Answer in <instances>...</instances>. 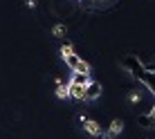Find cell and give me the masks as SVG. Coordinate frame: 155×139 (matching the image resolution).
<instances>
[{
	"instance_id": "obj_3",
	"label": "cell",
	"mask_w": 155,
	"mask_h": 139,
	"mask_svg": "<svg viewBox=\"0 0 155 139\" xmlns=\"http://www.w3.org/2000/svg\"><path fill=\"white\" fill-rule=\"evenodd\" d=\"M99 97H101V83L90 81L88 85H85V94H83V99H85V101H94V99H99Z\"/></svg>"
},
{
	"instance_id": "obj_10",
	"label": "cell",
	"mask_w": 155,
	"mask_h": 139,
	"mask_svg": "<svg viewBox=\"0 0 155 139\" xmlns=\"http://www.w3.org/2000/svg\"><path fill=\"white\" fill-rule=\"evenodd\" d=\"M54 34H56V36H63V34H65V27H63V25H58V27L54 29Z\"/></svg>"
},
{
	"instance_id": "obj_8",
	"label": "cell",
	"mask_w": 155,
	"mask_h": 139,
	"mask_svg": "<svg viewBox=\"0 0 155 139\" xmlns=\"http://www.w3.org/2000/svg\"><path fill=\"white\" fill-rule=\"evenodd\" d=\"M137 124H140V126H146V128H153L155 121H153L151 115H144V117H137Z\"/></svg>"
},
{
	"instance_id": "obj_6",
	"label": "cell",
	"mask_w": 155,
	"mask_h": 139,
	"mask_svg": "<svg viewBox=\"0 0 155 139\" xmlns=\"http://www.w3.org/2000/svg\"><path fill=\"white\" fill-rule=\"evenodd\" d=\"M121 130H124V121H121V119H115L113 124H110V132H108V139H110V137H115V135H119Z\"/></svg>"
},
{
	"instance_id": "obj_11",
	"label": "cell",
	"mask_w": 155,
	"mask_h": 139,
	"mask_svg": "<svg viewBox=\"0 0 155 139\" xmlns=\"http://www.w3.org/2000/svg\"><path fill=\"white\" fill-rule=\"evenodd\" d=\"M148 115H151V117H153V121H155V105H153V110L148 112Z\"/></svg>"
},
{
	"instance_id": "obj_5",
	"label": "cell",
	"mask_w": 155,
	"mask_h": 139,
	"mask_svg": "<svg viewBox=\"0 0 155 139\" xmlns=\"http://www.w3.org/2000/svg\"><path fill=\"white\" fill-rule=\"evenodd\" d=\"M79 121H83V128L92 137H101V126L97 124V121H90V119H85V117H79Z\"/></svg>"
},
{
	"instance_id": "obj_7",
	"label": "cell",
	"mask_w": 155,
	"mask_h": 139,
	"mask_svg": "<svg viewBox=\"0 0 155 139\" xmlns=\"http://www.w3.org/2000/svg\"><path fill=\"white\" fill-rule=\"evenodd\" d=\"M70 83L88 85V83H90V76H88V74H77V72H74V76H72V81H70Z\"/></svg>"
},
{
	"instance_id": "obj_4",
	"label": "cell",
	"mask_w": 155,
	"mask_h": 139,
	"mask_svg": "<svg viewBox=\"0 0 155 139\" xmlns=\"http://www.w3.org/2000/svg\"><path fill=\"white\" fill-rule=\"evenodd\" d=\"M83 94H85V85H79V83H68V97L83 101Z\"/></svg>"
},
{
	"instance_id": "obj_2",
	"label": "cell",
	"mask_w": 155,
	"mask_h": 139,
	"mask_svg": "<svg viewBox=\"0 0 155 139\" xmlns=\"http://www.w3.org/2000/svg\"><path fill=\"white\" fill-rule=\"evenodd\" d=\"M63 61H65V65L72 70V72H77V74H90V67H88V63L83 61V56L81 54H74L72 52V47L68 45H63Z\"/></svg>"
},
{
	"instance_id": "obj_9",
	"label": "cell",
	"mask_w": 155,
	"mask_h": 139,
	"mask_svg": "<svg viewBox=\"0 0 155 139\" xmlns=\"http://www.w3.org/2000/svg\"><path fill=\"white\" fill-rule=\"evenodd\" d=\"M56 94H58V97H61V99H63V97H68V85L58 83V85H56Z\"/></svg>"
},
{
	"instance_id": "obj_1",
	"label": "cell",
	"mask_w": 155,
	"mask_h": 139,
	"mask_svg": "<svg viewBox=\"0 0 155 139\" xmlns=\"http://www.w3.org/2000/svg\"><path fill=\"white\" fill-rule=\"evenodd\" d=\"M124 67L130 70V74L137 79V81H142L144 85H146L148 90L153 92V97H155V72H151V70H146L142 65L140 61H137L135 56H128L126 61H124Z\"/></svg>"
}]
</instances>
